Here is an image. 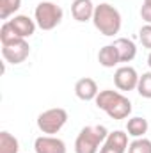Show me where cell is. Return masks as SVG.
<instances>
[{
  "label": "cell",
  "mask_w": 151,
  "mask_h": 153,
  "mask_svg": "<svg viewBox=\"0 0 151 153\" xmlns=\"http://www.w3.org/2000/svg\"><path fill=\"white\" fill-rule=\"evenodd\" d=\"M98 62L103 66V68H114L117 66L121 61H119V53L115 50L114 45H105L103 48H100L98 52Z\"/></svg>",
  "instance_id": "9a60e30c"
},
{
  "label": "cell",
  "mask_w": 151,
  "mask_h": 153,
  "mask_svg": "<svg viewBox=\"0 0 151 153\" xmlns=\"http://www.w3.org/2000/svg\"><path fill=\"white\" fill-rule=\"evenodd\" d=\"M66 123H68V111L61 107L48 109L38 116V128L44 135H53L61 132Z\"/></svg>",
  "instance_id": "5b68a950"
},
{
  "label": "cell",
  "mask_w": 151,
  "mask_h": 153,
  "mask_svg": "<svg viewBox=\"0 0 151 153\" xmlns=\"http://www.w3.org/2000/svg\"><path fill=\"white\" fill-rule=\"evenodd\" d=\"M16 39H21V38H18V36H16V32H14L13 25L9 23V20H7V22H4V23H2V27H0V41H2V45L13 43V41H16Z\"/></svg>",
  "instance_id": "ffe728a7"
},
{
  "label": "cell",
  "mask_w": 151,
  "mask_h": 153,
  "mask_svg": "<svg viewBox=\"0 0 151 153\" xmlns=\"http://www.w3.org/2000/svg\"><path fill=\"white\" fill-rule=\"evenodd\" d=\"M36 153H66V143L55 135H41L34 141Z\"/></svg>",
  "instance_id": "9c48e42d"
},
{
  "label": "cell",
  "mask_w": 151,
  "mask_h": 153,
  "mask_svg": "<svg viewBox=\"0 0 151 153\" xmlns=\"http://www.w3.org/2000/svg\"><path fill=\"white\" fill-rule=\"evenodd\" d=\"M109 130L103 125H87L80 130L75 141V153H98L101 150Z\"/></svg>",
  "instance_id": "3957f363"
},
{
  "label": "cell",
  "mask_w": 151,
  "mask_h": 153,
  "mask_svg": "<svg viewBox=\"0 0 151 153\" xmlns=\"http://www.w3.org/2000/svg\"><path fill=\"white\" fill-rule=\"evenodd\" d=\"M93 23H94V27L100 34H103L107 38H112L121 30L123 18H121V13L114 5L103 2L100 5H96V9H94Z\"/></svg>",
  "instance_id": "7a4b0ae2"
},
{
  "label": "cell",
  "mask_w": 151,
  "mask_h": 153,
  "mask_svg": "<svg viewBox=\"0 0 151 153\" xmlns=\"http://www.w3.org/2000/svg\"><path fill=\"white\" fill-rule=\"evenodd\" d=\"M137 93H139L142 98H148V100H151V71H148V73H142V75L139 76Z\"/></svg>",
  "instance_id": "ac0fdd59"
},
{
  "label": "cell",
  "mask_w": 151,
  "mask_h": 153,
  "mask_svg": "<svg viewBox=\"0 0 151 153\" xmlns=\"http://www.w3.org/2000/svg\"><path fill=\"white\" fill-rule=\"evenodd\" d=\"M119 53V61L121 62H132L137 55V46L132 39L128 38H117L115 41L112 43Z\"/></svg>",
  "instance_id": "4fadbf2b"
},
{
  "label": "cell",
  "mask_w": 151,
  "mask_h": 153,
  "mask_svg": "<svg viewBox=\"0 0 151 153\" xmlns=\"http://www.w3.org/2000/svg\"><path fill=\"white\" fill-rule=\"evenodd\" d=\"M148 66H150V70H151V52H150V55H148Z\"/></svg>",
  "instance_id": "603a6c76"
},
{
  "label": "cell",
  "mask_w": 151,
  "mask_h": 153,
  "mask_svg": "<svg viewBox=\"0 0 151 153\" xmlns=\"http://www.w3.org/2000/svg\"><path fill=\"white\" fill-rule=\"evenodd\" d=\"M128 153H151V141L146 137L133 139L128 146Z\"/></svg>",
  "instance_id": "d6986e66"
},
{
  "label": "cell",
  "mask_w": 151,
  "mask_h": 153,
  "mask_svg": "<svg viewBox=\"0 0 151 153\" xmlns=\"http://www.w3.org/2000/svg\"><path fill=\"white\" fill-rule=\"evenodd\" d=\"M29 53H30V46H29L27 39H16L13 43L2 45V57L9 64H21V62H25Z\"/></svg>",
  "instance_id": "8992f818"
},
{
  "label": "cell",
  "mask_w": 151,
  "mask_h": 153,
  "mask_svg": "<svg viewBox=\"0 0 151 153\" xmlns=\"http://www.w3.org/2000/svg\"><path fill=\"white\" fill-rule=\"evenodd\" d=\"M98 93H100V91H98V84H96L93 78L84 76V78L76 80L75 94H76L78 100H82V102H93V100H96Z\"/></svg>",
  "instance_id": "8fae6325"
},
{
  "label": "cell",
  "mask_w": 151,
  "mask_h": 153,
  "mask_svg": "<svg viewBox=\"0 0 151 153\" xmlns=\"http://www.w3.org/2000/svg\"><path fill=\"white\" fill-rule=\"evenodd\" d=\"M9 23L13 25L16 36L21 38V39H27V38H30V36H34L36 27H38L36 20H32V18H29V16H25V14L14 16L13 20H9Z\"/></svg>",
  "instance_id": "30bf717a"
},
{
  "label": "cell",
  "mask_w": 151,
  "mask_h": 153,
  "mask_svg": "<svg viewBox=\"0 0 151 153\" xmlns=\"http://www.w3.org/2000/svg\"><path fill=\"white\" fill-rule=\"evenodd\" d=\"M20 7H21V0H0V20L7 22Z\"/></svg>",
  "instance_id": "e0dca14e"
},
{
  "label": "cell",
  "mask_w": 151,
  "mask_h": 153,
  "mask_svg": "<svg viewBox=\"0 0 151 153\" xmlns=\"http://www.w3.org/2000/svg\"><path fill=\"white\" fill-rule=\"evenodd\" d=\"M139 73L133 66H119L114 73V84L119 91H133L139 84Z\"/></svg>",
  "instance_id": "52a82bcc"
},
{
  "label": "cell",
  "mask_w": 151,
  "mask_h": 153,
  "mask_svg": "<svg viewBox=\"0 0 151 153\" xmlns=\"http://www.w3.org/2000/svg\"><path fill=\"white\" fill-rule=\"evenodd\" d=\"M141 16H142V20H144L146 23L151 25V4H142V7H141Z\"/></svg>",
  "instance_id": "7402d4cb"
},
{
  "label": "cell",
  "mask_w": 151,
  "mask_h": 153,
  "mask_svg": "<svg viewBox=\"0 0 151 153\" xmlns=\"http://www.w3.org/2000/svg\"><path fill=\"white\" fill-rule=\"evenodd\" d=\"M20 152V143L18 139L9 134V132H0V153H18Z\"/></svg>",
  "instance_id": "2e32d148"
},
{
  "label": "cell",
  "mask_w": 151,
  "mask_h": 153,
  "mask_svg": "<svg viewBox=\"0 0 151 153\" xmlns=\"http://www.w3.org/2000/svg\"><path fill=\"white\" fill-rule=\"evenodd\" d=\"M96 5L93 4V0H75L71 4V14L76 22L85 23V22H93V14H94Z\"/></svg>",
  "instance_id": "7c38bea8"
},
{
  "label": "cell",
  "mask_w": 151,
  "mask_h": 153,
  "mask_svg": "<svg viewBox=\"0 0 151 153\" xmlns=\"http://www.w3.org/2000/svg\"><path fill=\"white\" fill-rule=\"evenodd\" d=\"M96 107L105 111L112 119H126L132 114V102L119 91L114 89H103L98 93L94 100Z\"/></svg>",
  "instance_id": "6da1fadb"
},
{
  "label": "cell",
  "mask_w": 151,
  "mask_h": 153,
  "mask_svg": "<svg viewBox=\"0 0 151 153\" xmlns=\"http://www.w3.org/2000/svg\"><path fill=\"white\" fill-rule=\"evenodd\" d=\"M148 119L146 117H141V116H135V117H130L128 123H126V134L133 139H139V137H144V134H148Z\"/></svg>",
  "instance_id": "5bb4252c"
},
{
  "label": "cell",
  "mask_w": 151,
  "mask_h": 153,
  "mask_svg": "<svg viewBox=\"0 0 151 153\" xmlns=\"http://www.w3.org/2000/svg\"><path fill=\"white\" fill-rule=\"evenodd\" d=\"M128 146V134H124L123 130H114L109 132L100 153H126Z\"/></svg>",
  "instance_id": "ba28073f"
},
{
  "label": "cell",
  "mask_w": 151,
  "mask_h": 153,
  "mask_svg": "<svg viewBox=\"0 0 151 153\" xmlns=\"http://www.w3.org/2000/svg\"><path fill=\"white\" fill-rule=\"evenodd\" d=\"M62 7L53 2H39L34 9V20L41 30H52L62 22Z\"/></svg>",
  "instance_id": "277c9868"
},
{
  "label": "cell",
  "mask_w": 151,
  "mask_h": 153,
  "mask_svg": "<svg viewBox=\"0 0 151 153\" xmlns=\"http://www.w3.org/2000/svg\"><path fill=\"white\" fill-rule=\"evenodd\" d=\"M139 39H141V43H142L144 48L151 50V25L150 23H146V25L139 30Z\"/></svg>",
  "instance_id": "44dd1931"
},
{
  "label": "cell",
  "mask_w": 151,
  "mask_h": 153,
  "mask_svg": "<svg viewBox=\"0 0 151 153\" xmlns=\"http://www.w3.org/2000/svg\"><path fill=\"white\" fill-rule=\"evenodd\" d=\"M144 4H151V0H144Z\"/></svg>",
  "instance_id": "cb8c5ba5"
}]
</instances>
